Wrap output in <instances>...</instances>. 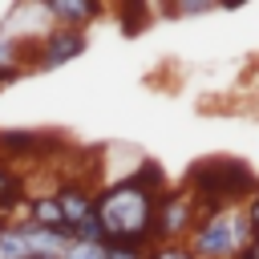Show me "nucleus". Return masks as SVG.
Listing matches in <instances>:
<instances>
[{
	"mask_svg": "<svg viewBox=\"0 0 259 259\" xmlns=\"http://www.w3.org/2000/svg\"><path fill=\"white\" fill-rule=\"evenodd\" d=\"M28 223H36V227H45V231H69V227H65V219H61L57 198H36V202H32V219H28Z\"/></svg>",
	"mask_w": 259,
	"mask_h": 259,
	"instance_id": "7",
	"label": "nucleus"
},
{
	"mask_svg": "<svg viewBox=\"0 0 259 259\" xmlns=\"http://www.w3.org/2000/svg\"><path fill=\"white\" fill-rule=\"evenodd\" d=\"M105 259H142V255H138L134 243H113V239H105Z\"/></svg>",
	"mask_w": 259,
	"mask_h": 259,
	"instance_id": "12",
	"label": "nucleus"
},
{
	"mask_svg": "<svg viewBox=\"0 0 259 259\" xmlns=\"http://www.w3.org/2000/svg\"><path fill=\"white\" fill-rule=\"evenodd\" d=\"M247 227H251V231L259 235V194L251 198V210H247Z\"/></svg>",
	"mask_w": 259,
	"mask_h": 259,
	"instance_id": "15",
	"label": "nucleus"
},
{
	"mask_svg": "<svg viewBox=\"0 0 259 259\" xmlns=\"http://www.w3.org/2000/svg\"><path fill=\"white\" fill-rule=\"evenodd\" d=\"M154 202H158V198H154L146 186H138L134 178H125V182H117L113 190H105V194L97 198L93 214H97L105 239H113V243H134V247H138V243L154 231Z\"/></svg>",
	"mask_w": 259,
	"mask_h": 259,
	"instance_id": "1",
	"label": "nucleus"
},
{
	"mask_svg": "<svg viewBox=\"0 0 259 259\" xmlns=\"http://www.w3.org/2000/svg\"><path fill=\"white\" fill-rule=\"evenodd\" d=\"M0 259H28V251H24L20 235H16V227H4V231H0Z\"/></svg>",
	"mask_w": 259,
	"mask_h": 259,
	"instance_id": "9",
	"label": "nucleus"
},
{
	"mask_svg": "<svg viewBox=\"0 0 259 259\" xmlns=\"http://www.w3.org/2000/svg\"><path fill=\"white\" fill-rule=\"evenodd\" d=\"M247 259H259V235L251 239V247H247Z\"/></svg>",
	"mask_w": 259,
	"mask_h": 259,
	"instance_id": "16",
	"label": "nucleus"
},
{
	"mask_svg": "<svg viewBox=\"0 0 259 259\" xmlns=\"http://www.w3.org/2000/svg\"><path fill=\"white\" fill-rule=\"evenodd\" d=\"M142 16H146V8H138V4H134V8H125V12H121V20H125V32H130V36H134V32H138V28H142Z\"/></svg>",
	"mask_w": 259,
	"mask_h": 259,
	"instance_id": "13",
	"label": "nucleus"
},
{
	"mask_svg": "<svg viewBox=\"0 0 259 259\" xmlns=\"http://www.w3.org/2000/svg\"><path fill=\"white\" fill-rule=\"evenodd\" d=\"M186 178H190V186L198 190L206 219H210L223 202H231V198H239V194H247V190L255 186V174H251L247 162H239V158H206V162L190 166Z\"/></svg>",
	"mask_w": 259,
	"mask_h": 259,
	"instance_id": "2",
	"label": "nucleus"
},
{
	"mask_svg": "<svg viewBox=\"0 0 259 259\" xmlns=\"http://www.w3.org/2000/svg\"><path fill=\"white\" fill-rule=\"evenodd\" d=\"M57 198V206H61V219H65V227L73 231L81 219H89L93 214V202H89V194L85 190H77V186H69V190H61V194H53Z\"/></svg>",
	"mask_w": 259,
	"mask_h": 259,
	"instance_id": "6",
	"label": "nucleus"
},
{
	"mask_svg": "<svg viewBox=\"0 0 259 259\" xmlns=\"http://www.w3.org/2000/svg\"><path fill=\"white\" fill-rule=\"evenodd\" d=\"M53 16H61L65 24H81V20H93L97 16V4H77V0H53L49 4Z\"/></svg>",
	"mask_w": 259,
	"mask_h": 259,
	"instance_id": "8",
	"label": "nucleus"
},
{
	"mask_svg": "<svg viewBox=\"0 0 259 259\" xmlns=\"http://www.w3.org/2000/svg\"><path fill=\"white\" fill-rule=\"evenodd\" d=\"M81 53H85V36L73 32V28H61V32L49 36V45H45V53H40V69H61L65 61H73V57H81Z\"/></svg>",
	"mask_w": 259,
	"mask_h": 259,
	"instance_id": "5",
	"label": "nucleus"
},
{
	"mask_svg": "<svg viewBox=\"0 0 259 259\" xmlns=\"http://www.w3.org/2000/svg\"><path fill=\"white\" fill-rule=\"evenodd\" d=\"M61 259H105V243L93 247V243H69Z\"/></svg>",
	"mask_w": 259,
	"mask_h": 259,
	"instance_id": "11",
	"label": "nucleus"
},
{
	"mask_svg": "<svg viewBox=\"0 0 259 259\" xmlns=\"http://www.w3.org/2000/svg\"><path fill=\"white\" fill-rule=\"evenodd\" d=\"M235 247H239V239H235V219H231V214H210V219L194 231L190 255L198 251V255H206V259H227V255H235Z\"/></svg>",
	"mask_w": 259,
	"mask_h": 259,
	"instance_id": "3",
	"label": "nucleus"
},
{
	"mask_svg": "<svg viewBox=\"0 0 259 259\" xmlns=\"http://www.w3.org/2000/svg\"><path fill=\"white\" fill-rule=\"evenodd\" d=\"M190 223H194V198L190 194H166L162 202H154V231L182 235Z\"/></svg>",
	"mask_w": 259,
	"mask_h": 259,
	"instance_id": "4",
	"label": "nucleus"
},
{
	"mask_svg": "<svg viewBox=\"0 0 259 259\" xmlns=\"http://www.w3.org/2000/svg\"><path fill=\"white\" fill-rule=\"evenodd\" d=\"M16 40L8 32H0V77H16Z\"/></svg>",
	"mask_w": 259,
	"mask_h": 259,
	"instance_id": "10",
	"label": "nucleus"
},
{
	"mask_svg": "<svg viewBox=\"0 0 259 259\" xmlns=\"http://www.w3.org/2000/svg\"><path fill=\"white\" fill-rule=\"evenodd\" d=\"M154 259H194V255H190L186 247H162V251H158Z\"/></svg>",
	"mask_w": 259,
	"mask_h": 259,
	"instance_id": "14",
	"label": "nucleus"
}]
</instances>
